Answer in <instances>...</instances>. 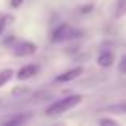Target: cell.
Returning a JSON list of instances; mask_svg holds the SVG:
<instances>
[{"label":"cell","instance_id":"6","mask_svg":"<svg viewBox=\"0 0 126 126\" xmlns=\"http://www.w3.org/2000/svg\"><path fill=\"white\" fill-rule=\"evenodd\" d=\"M113 61H115V54L112 51H109V49L101 51V53H99V56H97V65H99V67L109 69V67H112Z\"/></svg>","mask_w":126,"mask_h":126},{"label":"cell","instance_id":"14","mask_svg":"<svg viewBox=\"0 0 126 126\" xmlns=\"http://www.w3.org/2000/svg\"><path fill=\"white\" fill-rule=\"evenodd\" d=\"M22 2H24V0H10V6H11V8H19V6L22 5Z\"/></svg>","mask_w":126,"mask_h":126},{"label":"cell","instance_id":"10","mask_svg":"<svg viewBox=\"0 0 126 126\" xmlns=\"http://www.w3.org/2000/svg\"><path fill=\"white\" fill-rule=\"evenodd\" d=\"M27 118H29V115H16V117H13V118L5 120L3 125H21V123H24V121H27Z\"/></svg>","mask_w":126,"mask_h":126},{"label":"cell","instance_id":"3","mask_svg":"<svg viewBox=\"0 0 126 126\" xmlns=\"http://www.w3.org/2000/svg\"><path fill=\"white\" fill-rule=\"evenodd\" d=\"M11 51L15 58H27V56H32L37 53V45L29 40H21L13 45Z\"/></svg>","mask_w":126,"mask_h":126},{"label":"cell","instance_id":"4","mask_svg":"<svg viewBox=\"0 0 126 126\" xmlns=\"http://www.w3.org/2000/svg\"><path fill=\"white\" fill-rule=\"evenodd\" d=\"M83 72H85V69L81 67V65H78V67H74V69H70V70L64 72V74L58 75V77L54 78V81L56 83H67V81H72V80H75V78L81 77Z\"/></svg>","mask_w":126,"mask_h":126},{"label":"cell","instance_id":"12","mask_svg":"<svg viewBox=\"0 0 126 126\" xmlns=\"http://www.w3.org/2000/svg\"><path fill=\"white\" fill-rule=\"evenodd\" d=\"M118 72H120V74H126V54L121 58L120 64H118Z\"/></svg>","mask_w":126,"mask_h":126},{"label":"cell","instance_id":"13","mask_svg":"<svg viewBox=\"0 0 126 126\" xmlns=\"http://www.w3.org/2000/svg\"><path fill=\"white\" fill-rule=\"evenodd\" d=\"M99 125H118V121L113 120V118H101Z\"/></svg>","mask_w":126,"mask_h":126},{"label":"cell","instance_id":"1","mask_svg":"<svg viewBox=\"0 0 126 126\" xmlns=\"http://www.w3.org/2000/svg\"><path fill=\"white\" fill-rule=\"evenodd\" d=\"M81 101H83V96H80V94H72V96H67V97L61 99V101H54L53 104H49L45 109V115H48V117L61 115L64 112L70 110V109L77 107Z\"/></svg>","mask_w":126,"mask_h":126},{"label":"cell","instance_id":"11","mask_svg":"<svg viewBox=\"0 0 126 126\" xmlns=\"http://www.w3.org/2000/svg\"><path fill=\"white\" fill-rule=\"evenodd\" d=\"M8 19H13V18H11V16H3V15H0V34L3 32V29H5Z\"/></svg>","mask_w":126,"mask_h":126},{"label":"cell","instance_id":"15","mask_svg":"<svg viewBox=\"0 0 126 126\" xmlns=\"http://www.w3.org/2000/svg\"><path fill=\"white\" fill-rule=\"evenodd\" d=\"M89 10H93V5H86V6H83V8H81V15H85V13H89Z\"/></svg>","mask_w":126,"mask_h":126},{"label":"cell","instance_id":"8","mask_svg":"<svg viewBox=\"0 0 126 126\" xmlns=\"http://www.w3.org/2000/svg\"><path fill=\"white\" fill-rule=\"evenodd\" d=\"M107 112H112V113H120V115H126V101L123 102H118L115 105H109L105 109Z\"/></svg>","mask_w":126,"mask_h":126},{"label":"cell","instance_id":"5","mask_svg":"<svg viewBox=\"0 0 126 126\" xmlns=\"http://www.w3.org/2000/svg\"><path fill=\"white\" fill-rule=\"evenodd\" d=\"M38 70H40V67H38L37 64H27V65H24V67H21L18 70L16 78H18V80H31L32 77H35V75L38 74Z\"/></svg>","mask_w":126,"mask_h":126},{"label":"cell","instance_id":"7","mask_svg":"<svg viewBox=\"0 0 126 126\" xmlns=\"http://www.w3.org/2000/svg\"><path fill=\"white\" fill-rule=\"evenodd\" d=\"M113 18L120 19L126 15V0H117L115 2V8H113Z\"/></svg>","mask_w":126,"mask_h":126},{"label":"cell","instance_id":"2","mask_svg":"<svg viewBox=\"0 0 126 126\" xmlns=\"http://www.w3.org/2000/svg\"><path fill=\"white\" fill-rule=\"evenodd\" d=\"M81 35H83V31H80V29H75L69 24H59L51 34V42L61 43L65 40H72V38H78Z\"/></svg>","mask_w":126,"mask_h":126},{"label":"cell","instance_id":"9","mask_svg":"<svg viewBox=\"0 0 126 126\" xmlns=\"http://www.w3.org/2000/svg\"><path fill=\"white\" fill-rule=\"evenodd\" d=\"M13 75H15V72H13L11 69H3V70H0V88L8 83L13 78Z\"/></svg>","mask_w":126,"mask_h":126}]
</instances>
